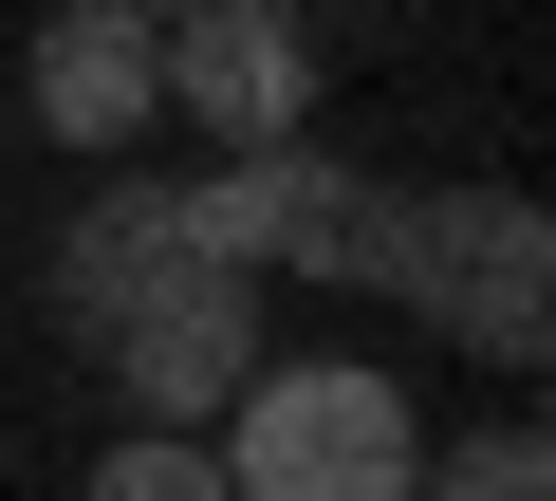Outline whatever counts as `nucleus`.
<instances>
[{
  "label": "nucleus",
  "instance_id": "6e6552de",
  "mask_svg": "<svg viewBox=\"0 0 556 501\" xmlns=\"http://www.w3.org/2000/svg\"><path fill=\"white\" fill-rule=\"evenodd\" d=\"M408 501H556V427L482 409V427H445V464H408Z\"/></svg>",
  "mask_w": 556,
  "mask_h": 501
},
{
  "label": "nucleus",
  "instance_id": "20e7f679",
  "mask_svg": "<svg viewBox=\"0 0 556 501\" xmlns=\"http://www.w3.org/2000/svg\"><path fill=\"white\" fill-rule=\"evenodd\" d=\"M112 390H130V427H223V390L278 353L260 335V279H223V261H167L149 298H112Z\"/></svg>",
  "mask_w": 556,
  "mask_h": 501
},
{
  "label": "nucleus",
  "instance_id": "f257e3e1",
  "mask_svg": "<svg viewBox=\"0 0 556 501\" xmlns=\"http://www.w3.org/2000/svg\"><path fill=\"white\" fill-rule=\"evenodd\" d=\"M408 464H427V409L371 353H260L223 390V483L241 501H408Z\"/></svg>",
  "mask_w": 556,
  "mask_h": 501
},
{
  "label": "nucleus",
  "instance_id": "423d86ee",
  "mask_svg": "<svg viewBox=\"0 0 556 501\" xmlns=\"http://www.w3.org/2000/svg\"><path fill=\"white\" fill-rule=\"evenodd\" d=\"M20 93H38L56 149H149V112H167V20H130V0H56L38 57H20Z\"/></svg>",
  "mask_w": 556,
  "mask_h": 501
},
{
  "label": "nucleus",
  "instance_id": "7ed1b4c3",
  "mask_svg": "<svg viewBox=\"0 0 556 501\" xmlns=\"http://www.w3.org/2000/svg\"><path fill=\"white\" fill-rule=\"evenodd\" d=\"M390 298H408L445 353L538 372V353H556V241H538V204H519V186H445V204H408Z\"/></svg>",
  "mask_w": 556,
  "mask_h": 501
},
{
  "label": "nucleus",
  "instance_id": "0eeeda50",
  "mask_svg": "<svg viewBox=\"0 0 556 501\" xmlns=\"http://www.w3.org/2000/svg\"><path fill=\"white\" fill-rule=\"evenodd\" d=\"M167 261H186V186H93V204L56 223V316L112 335V298H149Z\"/></svg>",
  "mask_w": 556,
  "mask_h": 501
},
{
  "label": "nucleus",
  "instance_id": "f03ea898",
  "mask_svg": "<svg viewBox=\"0 0 556 501\" xmlns=\"http://www.w3.org/2000/svg\"><path fill=\"white\" fill-rule=\"evenodd\" d=\"M186 261H223V279H371L390 298L408 186H353L316 130L298 149H223V167H186Z\"/></svg>",
  "mask_w": 556,
  "mask_h": 501
},
{
  "label": "nucleus",
  "instance_id": "9d476101",
  "mask_svg": "<svg viewBox=\"0 0 556 501\" xmlns=\"http://www.w3.org/2000/svg\"><path fill=\"white\" fill-rule=\"evenodd\" d=\"M130 20H186V0H130Z\"/></svg>",
  "mask_w": 556,
  "mask_h": 501
},
{
  "label": "nucleus",
  "instance_id": "1a4fd4ad",
  "mask_svg": "<svg viewBox=\"0 0 556 501\" xmlns=\"http://www.w3.org/2000/svg\"><path fill=\"white\" fill-rule=\"evenodd\" d=\"M75 501H241V483H223V446H204V427H130V446H93V483H75Z\"/></svg>",
  "mask_w": 556,
  "mask_h": 501
},
{
  "label": "nucleus",
  "instance_id": "39448f33",
  "mask_svg": "<svg viewBox=\"0 0 556 501\" xmlns=\"http://www.w3.org/2000/svg\"><path fill=\"white\" fill-rule=\"evenodd\" d=\"M316 20L298 0H186L167 20V112L204 130V149H298L316 130Z\"/></svg>",
  "mask_w": 556,
  "mask_h": 501
}]
</instances>
